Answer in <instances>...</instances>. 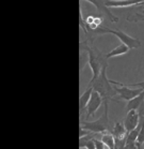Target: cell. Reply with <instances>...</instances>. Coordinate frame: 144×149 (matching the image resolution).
Listing matches in <instances>:
<instances>
[{
    "mask_svg": "<svg viewBox=\"0 0 144 149\" xmlns=\"http://www.w3.org/2000/svg\"><path fill=\"white\" fill-rule=\"evenodd\" d=\"M107 68L108 67H105L103 69L101 75L95 81L89 83V86L103 97L105 104H109L110 101H117L115 99L116 92L113 88V85L111 84L110 79L107 77Z\"/></svg>",
    "mask_w": 144,
    "mask_h": 149,
    "instance_id": "1",
    "label": "cell"
},
{
    "mask_svg": "<svg viewBox=\"0 0 144 149\" xmlns=\"http://www.w3.org/2000/svg\"><path fill=\"white\" fill-rule=\"evenodd\" d=\"M82 44L85 47L88 55H89L88 65L90 67L91 71H92V75H93L90 81H93L101 75L103 69L105 67H108V59L106 57V55L101 54V52L98 51L96 47H94L93 45H89L88 43H84V42H82Z\"/></svg>",
    "mask_w": 144,
    "mask_h": 149,
    "instance_id": "2",
    "label": "cell"
},
{
    "mask_svg": "<svg viewBox=\"0 0 144 149\" xmlns=\"http://www.w3.org/2000/svg\"><path fill=\"white\" fill-rule=\"evenodd\" d=\"M108 113H109V104H105V112L101 115V117H99L97 120H93V121L81 120L80 125L84 129L89 130L93 133H96V134H103V133L107 132L111 133L114 125L111 123Z\"/></svg>",
    "mask_w": 144,
    "mask_h": 149,
    "instance_id": "3",
    "label": "cell"
},
{
    "mask_svg": "<svg viewBox=\"0 0 144 149\" xmlns=\"http://www.w3.org/2000/svg\"><path fill=\"white\" fill-rule=\"evenodd\" d=\"M104 33H111L114 34L115 37L121 41L123 44L127 45L130 49H136V48H139L141 46V42L140 40H138L136 38H132L130 36H128L127 33L123 32L120 29H111V28H105L101 27L96 31V34H104Z\"/></svg>",
    "mask_w": 144,
    "mask_h": 149,
    "instance_id": "4",
    "label": "cell"
},
{
    "mask_svg": "<svg viewBox=\"0 0 144 149\" xmlns=\"http://www.w3.org/2000/svg\"><path fill=\"white\" fill-rule=\"evenodd\" d=\"M110 81L111 84L113 85V88L116 92V95L124 101H130L131 99L136 98L141 92L144 91L141 88H131L124 83H119V81H112V79H110Z\"/></svg>",
    "mask_w": 144,
    "mask_h": 149,
    "instance_id": "5",
    "label": "cell"
},
{
    "mask_svg": "<svg viewBox=\"0 0 144 149\" xmlns=\"http://www.w3.org/2000/svg\"><path fill=\"white\" fill-rule=\"evenodd\" d=\"M103 102H104L103 97L97 91L93 90L92 95H91L90 102H89L87 109H85V118H89L91 116L95 115L96 112H97L98 109H99V107L101 106Z\"/></svg>",
    "mask_w": 144,
    "mask_h": 149,
    "instance_id": "6",
    "label": "cell"
},
{
    "mask_svg": "<svg viewBox=\"0 0 144 149\" xmlns=\"http://www.w3.org/2000/svg\"><path fill=\"white\" fill-rule=\"evenodd\" d=\"M123 123H124L125 128L127 130V132H130L132 130L137 129L138 127H139V125L141 123L140 115H139L138 111L132 109V111L127 112V115L125 117Z\"/></svg>",
    "mask_w": 144,
    "mask_h": 149,
    "instance_id": "7",
    "label": "cell"
},
{
    "mask_svg": "<svg viewBox=\"0 0 144 149\" xmlns=\"http://www.w3.org/2000/svg\"><path fill=\"white\" fill-rule=\"evenodd\" d=\"M144 0H107L106 4L108 8H129L141 6Z\"/></svg>",
    "mask_w": 144,
    "mask_h": 149,
    "instance_id": "8",
    "label": "cell"
},
{
    "mask_svg": "<svg viewBox=\"0 0 144 149\" xmlns=\"http://www.w3.org/2000/svg\"><path fill=\"white\" fill-rule=\"evenodd\" d=\"M85 1H88V2H90V3L94 4L95 7H96V9H97L101 13L105 14V15H107L109 18H110L111 22H114V23H116L117 20V17H115L113 15V13L111 12L110 10H109V8L107 7V4H106V1L107 0H85Z\"/></svg>",
    "mask_w": 144,
    "mask_h": 149,
    "instance_id": "9",
    "label": "cell"
},
{
    "mask_svg": "<svg viewBox=\"0 0 144 149\" xmlns=\"http://www.w3.org/2000/svg\"><path fill=\"white\" fill-rule=\"evenodd\" d=\"M94 89L90 86H88V88L85 89V91L80 95L79 98V111H80V115H82L84 112H85V109H87L88 104L90 102L91 95H92V92H93Z\"/></svg>",
    "mask_w": 144,
    "mask_h": 149,
    "instance_id": "10",
    "label": "cell"
},
{
    "mask_svg": "<svg viewBox=\"0 0 144 149\" xmlns=\"http://www.w3.org/2000/svg\"><path fill=\"white\" fill-rule=\"evenodd\" d=\"M111 133L113 134V136L116 139H125L127 136V130L125 128V125L123 122H115L113 125V129L111 131Z\"/></svg>",
    "mask_w": 144,
    "mask_h": 149,
    "instance_id": "11",
    "label": "cell"
},
{
    "mask_svg": "<svg viewBox=\"0 0 144 149\" xmlns=\"http://www.w3.org/2000/svg\"><path fill=\"white\" fill-rule=\"evenodd\" d=\"M144 102V91H142L139 95H137L136 98L131 99L130 101L127 102V105H126V111L129 112V111H132V109H136L138 111L139 107H140L142 103Z\"/></svg>",
    "mask_w": 144,
    "mask_h": 149,
    "instance_id": "12",
    "label": "cell"
},
{
    "mask_svg": "<svg viewBox=\"0 0 144 149\" xmlns=\"http://www.w3.org/2000/svg\"><path fill=\"white\" fill-rule=\"evenodd\" d=\"M129 49H130V48L128 47L127 45H125V44H123V43H121L119 46H116V47L113 48L112 51L109 52L108 54H106V57H107V59H109V58L123 56V55L127 54L128 52H129Z\"/></svg>",
    "mask_w": 144,
    "mask_h": 149,
    "instance_id": "13",
    "label": "cell"
},
{
    "mask_svg": "<svg viewBox=\"0 0 144 149\" xmlns=\"http://www.w3.org/2000/svg\"><path fill=\"white\" fill-rule=\"evenodd\" d=\"M101 139L108 149H115V137L113 136L112 133H103Z\"/></svg>",
    "mask_w": 144,
    "mask_h": 149,
    "instance_id": "14",
    "label": "cell"
},
{
    "mask_svg": "<svg viewBox=\"0 0 144 149\" xmlns=\"http://www.w3.org/2000/svg\"><path fill=\"white\" fill-rule=\"evenodd\" d=\"M137 146L139 149H142V145L144 144V120L141 123V128H140V132H139V136H138L137 139Z\"/></svg>",
    "mask_w": 144,
    "mask_h": 149,
    "instance_id": "15",
    "label": "cell"
},
{
    "mask_svg": "<svg viewBox=\"0 0 144 149\" xmlns=\"http://www.w3.org/2000/svg\"><path fill=\"white\" fill-rule=\"evenodd\" d=\"M128 22H134V23H138V22H142L144 20V11L142 13H134V15H129L127 16Z\"/></svg>",
    "mask_w": 144,
    "mask_h": 149,
    "instance_id": "16",
    "label": "cell"
},
{
    "mask_svg": "<svg viewBox=\"0 0 144 149\" xmlns=\"http://www.w3.org/2000/svg\"><path fill=\"white\" fill-rule=\"evenodd\" d=\"M126 85L131 87V88H141L142 90H144V81H139V83H132V84H126Z\"/></svg>",
    "mask_w": 144,
    "mask_h": 149,
    "instance_id": "17",
    "label": "cell"
},
{
    "mask_svg": "<svg viewBox=\"0 0 144 149\" xmlns=\"http://www.w3.org/2000/svg\"><path fill=\"white\" fill-rule=\"evenodd\" d=\"M83 148H85V149H96V146H95V143H94V139H90V141L84 145Z\"/></svg>",
    "mask_w": 144,
    "mask_h": 149,
    "instance_id": "18",
    "label": "cell"
},
{
    "mask_svg": "<svg viewBox=\"0 0 144 149\" xmlns=\"http://www.w3.org/2000/svg\"><path fill=\"white\" fill-rule=\"evenodd\" d=\"M125 149H139L136 143H128L126 142V145H125Z\"/></svg>",
    "mask_w": 144,
    "mask_h": 149,
    "instance_id": "19",
    "label": "cell"
},
{
    "mask_svg": "<svg viewBox=\"0 0 144 149\" xmlns=\"http://www.w3.org/2000/svg\"><path fill=\"white\" fill-rule=\"evenodd\" d=\"M90 133H92L91 131H89V130L84 129V128H82V127H80V133H79V137H82V136H85L88 135V134H90Z\"/></svg>",
    "mask_w": 144,
    "mask_h": 149,
    "instance_id": "20",
    "label": "cell"
},
{
    "mask_svg": "<svg viewBox=\"0 0 144 149\" xmlns=\"http://www.w3.org/2000/svg\"><path fill=\"white\" fill-rule=\"evenodd\" d=\"M142 149H144V147H143V148H142Z\"/></svg>",
    "mask_w": 144,
    "mask_h": 149,
    "instance_id": "21",
    "label": "cell"
}]
</instances>
